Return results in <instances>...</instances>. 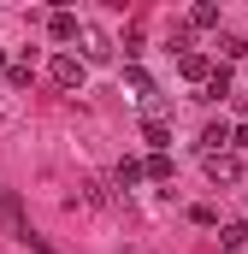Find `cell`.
Returning <instances> with one entry per match:
<instances>
[{
    "label": "cell",
    "mask_w": 248,
    "mask_h": 254,
    "mask_svg": "<svg viewBox=\"0 0 248 254\" xmlns=\"http://www.w3.org/2000/svg\"><path fill=\"white\" fill-rule=\"evenodd\" d=\"M48 77H54L60 89H71V95H77V89L89 83V65H83V54H54V60H48Z\"/></svg>",
    "instance_id": "1"
},
{
    "label": "cell",
    "mask_w": 248,
    "mask_h": 254,
    "mask_svg": "<svg viewBox=\"0 0 248 254\" xmlns=\"http://www.w3.org/2000/svg\"><path fill=\"white\" fill-rule=\"evenodd\" d=\"M201 172H207L213 190H237V184H243V160H237V154H207Z\"/></svg>",
    "instance_id": "2"
},
{
    "label": "cell",
    "mask_w": 248,
    "mask_h": 254,
    "mask_svg": "<svg viewBox=\"0 0 248 254\" xmlns=\"http://www.w3.org/2000/svg\"><path fill=\"white\" fill-rule=\"evenodd\" d=\"M237 148V130L225 125V119H207V130H201V160L207 154H231Z\"/></svg>",
    "instance_id": "3"
},
{
    "label": "cell",
    "mask_w": 248,
    "mask_h": 254,
    "mask_svg": "<svg viewBox=\"0 0 248 254\" xmlns=\"http://www.w3.org/2000/svg\"><path fill=\"white\" fill-rule=\"evenodd\" d=\"M107 60H113V42H107L101 30L83 24V65H107Z\"/></svg>",
    "instance_id": "4"
},
{
    "label": "cell",
    "mask_w": 248,
    "mask_h": 254,
    "mask_svg": "<svg viewBox=\"0 0 248 254\" xmlns=\"http://www.w3.org/2000/svg\"><path fill=\"white\" fill-rule=\"evenodd\" d=\"M48 36H54V42H83V24H77V12H54V18H48Z\"/></svg>",
    "instance_id": "5"
},
{
    "label": "cell",
    "mask_w": 248,
    "mask_h": 254,
    "mask_svg": "<svg viewBox=\"0 0 248 254\" xmlns=\"http://www.w3.org/2000/svg\"><path fill=\"white\" fill-rule=\"evenodd\" d=\"M142 178H148V160H119L113 166V190H136Z\"/></svg>",
    "instance_id": "6"
},
{
    "label": "cell",
    "mask_w": 248,
    "mask_h": 254,
    "mask_svg": "<svg viewBox=\"0 0 248 254\" xmlns=\"http://www.w3.org/2000/svg\"><path fill=\"white\" fill-rule=\"evenodd\" d=\"M142 136H148V148H154V154H166V148H172V125H166V119H142Z\"/></svg>",
    "instance_id": "7"
},
{
    "label": "cell",
    "mask_w": 248,
    "mask_h": 254,
    "mask_svg": "<svg viewBox=\"0 0 248 254\" xmlns=\"http://www.w3.org/2000/svg\"><path fill=\"white\" fill-rule=\"evenodd\" d=\"M178 71H184L189 83H207V77H213V60H207V54H184V60H178Z\"/></svg>",
    "instance_id": "8"
},
{
    "label": "cell",
    "mask_w": 248,
    "mask_h": 254,
    "mask_svg": "<svg viewBox=\"0 0 248 254\" xmlns=\"http://www.w3.org/2000/svg\"><path fill=\"white\" fill-rule=\"evenodd\" d=\"M124 89H136L142 101H154V77H148L142 65H124Z\"/></svg>",
    "instance_id": "9"
},
{
    "label": "cell",
    "mask_w": 248,
    "mask_h": 254,
    "mask_svg": "<svg viewBox=\"0 0 248 254\" xmlns=\"http://www.w3.org/2000/svg\"><path fill=\"white\" fill-rule=\"evenodd\" d=\"M201 95H207V101H225V95H231V71H225V65H213V77L201 83Z\"/></svg>",
    "instance_id": "10"
},
{
    "label": "cell",
    "mask_w": 248,
    "mask_h": 254,
    "mask_svg": "<svg viewBox=\"0 0 248 254\" xmlns=\"http://www.w3.org/2000/svg\"><path fill=\"white\" fill-rule=\"evenodd\" d=\"M189 30H219V6H213V0H201V6L189 12Z\"/></svg>",
    "instance_id": "11"
},
{
    "label": "cell",
    "mask_w": 248,
    "mask_h": 254,
    "mask_svg": "<svg viewBox=\"0 0 248 254\" xmlns=\"http://www.w3.org/2000/svg\"><path fill=\"white\" fill-rule=\"evenodd\" d=\"M219 54L225 60H248V36H219Z\"/></svg>",
    "instance_id": "12"
},
{
    "label": "cell",
    "mask_w": 248,
    "mask_h": 254,
    "mask_svg": "<svg viewBox=\"0 0 248 254\" xmlns=\"http://www.w3.org/2000/svg\"><path fill=\"white\" fill-rule=\"evenodd\" d=\"M83 201L89 207H113V184H83Z\"/></svg>",
    "instance_id": "13"
},
{
    "label": "cell",
    "mask_w": 248,
    "mask_h": 254,
    "mask_svg": "<svg viewBox=\"0 0 248 254\" xmlns=\"http://www.w3.org/2000/svg\"><path fill=\"white\" fill-rule=\"evenodd\" d=\"M148 178L166 184V178H172V160H166V154H148Z\"/></svg>",
    "instance_id": "14"
},
{
    "label": "cell",
    "mask_w": 248,
    "mask_h": 254,
    "mask_svg": "<svg viewBox=\"0 0 248 254\" xmlns=\"http://www.w3.org/2000/svg\"><path fill=\"white\" fill-rule=\"evenodd\" d=\"M189 219H195V225H201V231H213V225H219V213H213V207H207V201H201V207H189Z\"/></svg>",
    "instance_id": "15"
},
{
    "label": "cell",
    "mask_w": 248,
    "mask_h": 254,
    "mask_svg": "<svg viewBox=\"0 0 248 254\" xmlns=\"http://www.w3.org/2000/svg\"><path fill=\"white\" fill-rule=\"evenodd\" d=\"M6 83H12V89H30V60L12 65V71H6Z\"/></svg>",
    "instance_id": "16"
},
{
    "label": "cell",
    "mask_w": 248,
    "mask_h": 254,
    "mask_svg": "<svg viewBox=\"0 0 248 254\" xmlns=\"http://www.w3.org/2000/svg\"><path fill=\"white\" fill-rule=\"evenodd\" d=\"M237 148H248V125H243V130H237Z\"/></svg>",
    "instance_id": "17"
},
{
    "label": "cell",
    "mask_w": 248,
    "mask_h": 254,
    "mask_svg": "<svg viewBox=\"0 0 248 254\" xmlns=\"http://www.w3.org/2000/svg\"><path fill=\"white\" fill-rule=\"evenodd\" d=\"M0 65H6V48H0ZM6 71H12V65H6Z\"/></svg>",
    "instance_id": "18"
}]
</instances>
